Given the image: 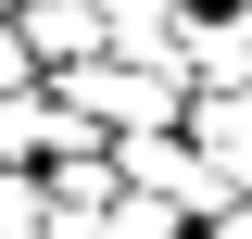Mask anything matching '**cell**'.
<instances>
[{
	"label": "cell",
	"instance_id": "1",
	"mask_svg": "<svg viewBox=\"0 0 252 239\" xmlns=\"http://www.w3.org/2000/svg\"><path fill=\"white\" fill-rule=\"evenodd\" d=\"M38 89L89 126V139H164V126L189 114L177 63H114V51H101V63H76V76H38Z\"/></svg>",
	"mask_w": 252,
	"mask_h": 239
},
{
	"label": "cell",
	"instance_id": "3",
	"mask_svg": "<svg viewBox=\"0 0 252 239\" xmlns=\"http://www.w3.org/2000/svg\"><path fill=\"white\" fill-rule=\"evenodd\" d=\"M177 13H215V0H177Z\"/></svg>",
	"mask_w": 252,
	"mask_h": 239
},
{
	"label": "cell",
	"instance_id": "2",
	"mask_svg": "<svg viewBox=\"0 0 252 239\" xmlns=\"http://www.w3.org/2000/svg\"><path fill=\"white\" fill-rule=\"evenodd\" d=\"M13 38H26V63H38V76L101 63V13H89V0H26V13H13Z\"/></svg>",
	"mask_w": 252,
	"mask_h": 239
}]
</instances>
